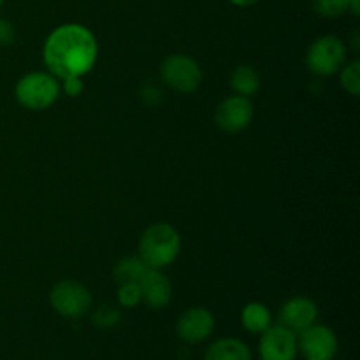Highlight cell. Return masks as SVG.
I'll return each instance as SVG.
<instances>
[{
    "instance_id": "obj_3",
    "label": "cell",
    "mask_w": 360,
    "mask_h": 360,
    "mask_svg": "<svg viewBox=\"0 0 360 360\" xmlns=\"http://www.w3.org/2000/svg\"><path fill=\"white\" fill-rule=\"evenodd\" d=\"M62 86L58 77L51 72H28L20 77L14 88V95L20 105L30 111H44L51 108L60 97Z\"/></svg>"
},
{
    "instance_id": "obj_19",
    "label": "cell",
    "mask_w": 360,
    "mask_h": 360,
    "mask_svg": "<svg viewBox=\"0 0 360 360\" xmlns=\"http://www.w3.org/2000/svg\"><path fill=\"white\" fill-rule=\"evenodd\" d=\"M313 9L322 18H340L348 13L350 0H311Z\"/></svg>"
},
{
    "instance_id": "obj_18",
    "label": "cell",
    "mask_w": 360,
    "mask_h": 360,
    "mask_svg": "<svg viewBox=\"0 0 360 360\" xmlns=\"http://www.w3.org/2000/svg\"><path fill=\"white\" fill-rule=\"evenodd\" d=\"M91 322L98 327V329H115L120 322H122V311L116 308L115 304H101L94 311Z\"/></svg>"
},
{
    "instance_id": "obj_11",
    "label": "cell",
    "mask_w": 360,
    "mask_h": 360,
    "mask_svg": "<svg viewBox=\"0 0 360 360\" xmlns=\"http://www.w3.org/2000/svg\"><path fill=\"white\" fill-rule=\"evenodd\" d=\"M316 319H319L316 304L309 297H302V295H295V297L285 301L278 313V320L281 326L295 334L302 333L309 326L316 323Z\"/></svg>"
},
{
    "instance_id": "obj_26",
    "label": "cell",
    "mask_w": 360,
    "mask_h": 360,
    "mask_svg": "<svg viewBox=\"0 0 360 360\" xmlns=\"http://www.w3.org/2000/svg\"><path fill=\"white\" fill-rule=\"evenodd\" d=\"M4 2H6V0H0V7H2V6H4Z\"/></svg>"
},
{
    "instance_id": "obj_17",
    "label": "cell",
    "mask_w": 360,
    "mask_h": 360,
    "mask_svg": "<svg viewBox=\"0 0 360 360\" xmlns=\"http://www.w3.org/2000/svg\"><path fill=\"white\" fill-rule=\"evenodd\" d=\"M341 76L340 83L343 86V90L347 91L352 97H359L360 95V62L354 60V62H348L341 67Z\"/></svg>"
},
{
    "instance_id": "obj_15",
    "label": "cell",
    "mask_w": 360,
    "mask_h": 360,
    "mask_svg": "<svg viewBox=\"0 0 360 360\" xmlns=\"http://www.w3.org/2000/svg\"><path fill=\"white\" fill-rule=\"evenodd\" d=\"M273 315L262 302H250L241 311V323L248 333L262 334L267 327L273 326Z\"/></svg>"
},
{
    "instance_id": "obj_9",
    "label": "cell",
    "mask_w": 360,
    "mask_h": 360,
    "mask_svg": "<svg viewBox=\"0 0 360 360\" xmlns=\"http://www.w3.org/2000/svg\"><path fill=\"white\" fill-rule=\"evenodd\" d=\"M260 336V360H295L297 357V334L281 323L267 327Z\"/></svg>"
},
{
    "instance_id": "obj_25",
    "label": "cell",
    "mask_w": 360,
    "mask_h": 360,
    "mask_svg": "<svg viewBox=\"0 0 360 360\" xmlns=\"http://www.w3.org/2000/svg\"><path fill=\"white\" fill-rule=\"evenodd\" d=\"M350 42H352V49H354V51L357 53L359 49H360V32L359 30H355L354 34H352Z\"/></svg>"
},
{
    "instance_id": "obj_24",
    "label": "cell",
    "mask_w": 360,
    "mask_h": 360,
    "mask_svg": "<svg viewBox=\"0 0 360 360\" xmlns=\"http://www.w3.org/2000/svg\"><path fill=\"white\" fill-rule=\"evenodd\" d=\"M348 11H350L355 18L360 16V0H350V4H348Z\"/></svg>"
},
{
    "instance_id": "obj_4",
    "label": "cell",
    "mask_w": 360,
    "mask_h": 360,
    "mask_svg": "<svg viewBox=\"0 0 360 360\" xmlns=\"http://www.w3.org/2000/svg\"><path fill=\"white\" fill-rule=\"evenodd\" d=\"M306 67L319 77L340 72L347 63V44L338 35H322L315 39L306 51Z\"/></svg>"
},
{
    "instance_id": "obj_13",
    "label": "cell",
    "mask_w": 360,
    "mask_h": 360,
    "mask_svg": "<svg viewBox=\"0 0 360 360\" xmlns=\"http://www.w3.org/2000/svg\"><path fill=\"white\" fill-rule=\"evenodd\" d=\"M204 360H252V350L238 338H220L207 347Z\"/></svg>"
},
{
    "instance_id": "obj_21",
    "label": "cell",
    "mask_w": 360,
    "mask_h": 360,
    "mask_svg": "<svg viewBox=\"0 0 360 360\" xmlns=\"http://www.w3.org/2000/svg\"><path fill=\"white\" fill-rule=\"evenodd\" d=\"M16 39V30H14V25L11 23L6 18H0V48H6L11 46Z\"/></svg>"
},
{
    "instance_id": "obj_12",
    "label": "cell",
    "mask_w": 360,
    "mask_h": 360,
    "mask_svg": "<svg viewBox=\"0 0 360 360\" xmlns=\"http://www.w3.org/2000/svg\"><path fill=\"white\" fill-rule=\"evenodd\" d=\"M141 299L150 309H162L172 299V285L160 269H148L139 281Z\"/></svg>"
},
{
    "instance_id": "obj_14",
    "label": "cell",
    "mask_w": 360,
    "mask_h": 360,
    "mask_svg": "<svg viewBox=\"0 0 360 360\" xmlns=\"http://www.w3.org/2000/svg\"><path fill=\"white\" fill-rule=\"evenodd\" d=\"M229 84L238 95L252 97L260 90L262 79H260V74L252 65H239L231 72Z\"/></svg>"
},
{
    "instance_id": "obj_6",
    "label": "cell",
    "mask_w": 360,
    "mask_h": 360,
    "mask_svg": "<svg viewBox=\"0 0 360 360\" xmlns=\"http://www.w3.org/2000/svg\"><path fill=\"white\" fill-rule=\"evenodd\" d=\"M49 302L58 315L65 319H81L91 309L90 290L83 283L74 280H62L53 285Z\"/></svg>"
},
{
    "instance_id": "obj_2",
    "label": "cell",
    "mask_w": 360,
    "mask_h": 360,
    "mask_svg": "<svg viewBox=\"0 0 360 360\" xmlns=\"http://www.w3.org/2000/svg\"><path fill=\"white\" fill-rule=\"evenodd\" d=\"M181 236L172 225L153 224L139 239V257L150 269H164L178 259Z\"/></svg>"
},
{
    "instance_id": "obj_20",
    "label": "cell",
    "mask_w": 360,
    "mask_h": 360,
    "mask_svg": "<svg viewBox=\"0 0 360 360\" xmlns=\"http://www.w3.org/2000/svg\"><path fill=\"white\" fill-rule=\"evenodd\" d=\"M116 297H118V304L123 308H136L137 304L143 302L139 283H120Z\"/></svg>"
},
{
    "instance_id": "obj_22",
    "label": "cell",
    "mask_w": 360,
    "mask_h": 360,
    "mask_svg": "<svg viewBox=\"0 0 360 360\" xmlns=\"http://www.w3.org/2000/svg\"><path fill=\"white\" fill-rule=\"evenodd\" d=\"M63 81V91H65L69 97H77L84 91V83L83 77H65Z\"/></svg>"
},
{
    "instance_id": "obj_16",
    "label": "cell",
    "mask_w": 360,
    "mask_h": 360,
    "mask_svg": "<svg viewBox=\"0 0 360 360\" xmlns=\"http://www.w3.org/2000/svg\"><path fill=\"white\" fill-rule=\"evenodd\" d=\"M148 269L150 267L141 260V257H125L116 262L112 274L118 283H139Z\"/></svg>"
},
{
    "instance_id": "obj_10",
    "label": "cell",
    "mask_w": 360,
    "mask_h": 360,
    "mask_svg": "<svg viewBox=\"0 0 360 360\" xmlns=\"http://www.w3.org/2000/svg\"><path fill=\"white\" fill-rule=\"evenodd\" d=\"M214 316L210 309L193 306L185 309L176 322V334L181 341L190 345H199L210 340L214 333Z\"/></svg>"
},
{
    "instance_id": "obj_7",
    "label": "cell",
    "mask_w": 360,
    "mask_h": 360,
    "mask_svg": "<svg viewBox=\"0 0 360 360\" xmlns=\"http://www.w3.org/2000/svg\"><path fill=\"white\" fill-rule=\"evenodd\" d=\"M338 348L336 333L327 326L313 323L297 334V352L304 360H334Z\"/></svg>"
},
{
    "instance_id": "obj_23",
    "label": "cell",
    "mask_w": 360,
    "mask_h": 360,
    "mask_svg": "<svg viewBox=\"0 0 360 360\" xmlns=\"http://www.w3.org/2000/svg\"><path fill=\"white\" fill-rule=\"evenodd\" d=\"M231 4H234V6L238 7H252L255 6V4H259L260 0H229Z\"/></svg>"
},
{
    "instance_id": "obj_8",
    "label": "cell",
    "mask_w": 360,
    "mask_h": 360,
    "mask_svg": "<svg viewBox=\"0 0 360 360\" xmlns=\"http://www.w3.org/2000/svg\"><path fill=\"white\" fill-rule=\"evenodd\" d=\"M253 115H255V109L250 97L231 95L224 98L214 109V123L224 132L239 134L248 129L250 123L253 122Z\"/></svg>"
},
{
    "instance_id": "obj_1",
    "label": "cell",
    "mask_w": 360,
    "mask_h": 360,
    "mask_svg": "<svg viewBox=\"0 0 360 360\" xmlns=\"http://www.w3.org/2000/svg\"><path fill=\"white\" fill-rule=\"evenodd\" d=\"M97 56L98 44L94 32L77 23L55 28L42 48L46 67L58 79L86 76L94 69Z\"/></svg>"
},
{
    "instance_id": "obj_5",
    "label": "cell",
    "mask_w": 360,
    "mask_h": 360,
    "mask_svg": "<svg viewBox=\"0 0 360 360\" xmlns=\"http://www.w3.org/2000/svg\"><path fill=\"white\" fill-rule=\"evenodd\" d=\"M202 69L192 56L174 53L160 65V79L165 86L178 94H193L202 84Z\"/></svg>"
}]
</instances>
